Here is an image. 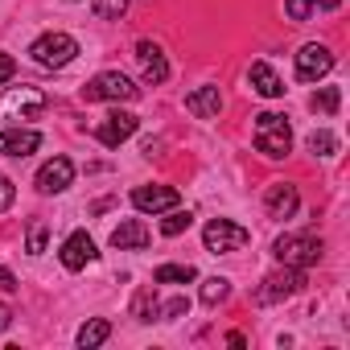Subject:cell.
Wrapping results in <instances>:
<instances>
[{
	"label": "cell",
	"mask_w": 350,
	"mask_h": 350,
	"mask_svg": "<svg viewBox=\"0 0 350 350\" xmlns=\"http://www.w3.org/2000/svg\"><path fill=\"white\" fill-rule=\"evenodd\" d=\"M256 148L264 157H272V161L293 152V128H288V120L280 111H260L256 116Z\"/></svg>",
	"instance_id": "cell-1"
},
{
	"label": "cell",
	"mask_w": 350,
	"mask_h": 350,
	"mask_svg": "<svg viewBox=\"0 0 350 350\" xmlns=\"http://www.w3.org/2000/svg\"><path fill=\"white\" fill-rule=\"evenodd\" d=\"M29 58L38 62V66H46V70H62V66H70L75 58H79V42L70 38V33H42L33 46H29Z\"/></svg>",
	"instance_id": "cell-2"
},
{
	"label": "cell",
	"mask_w": 350,
	"mask_h": 350,
	"mask_svg": "<svg viewBox=\"0 0 350 350\" xmlns=\"http://www.w3.org/2000/svg\"><path fill=\"white\" fill-rule=\"evenodd\" d=\"M136 95H140V87L128 75H120V70H103V75H95L83 87V99L87 103H132Z\"/></svg>",
	"instance_id": "cell-3"
},
{
	"label": "cell",
	"mask_w": 350,
	"mask_h": 350,
	"mask_svg": "<svg viewBox=\"0 0 350 350\" xmlns=\"http://www.w3.org/2000/svg\"><path fill=\"white\" fill-rule=\"evenodd\" d=\"M321 252H325V243H321L313 231L280 235V239L272 243V256H276L280 264H293V268H309V264H317V260H321Z\"/></svg>",
	"instance_id": "cell-4"
},
{
	"label": "cell",
	"mask_w": 350,
	"mask_h": 350,
	"mask_svg": "<svg viewBox=\"0 0 350 350\" xmlns=\"http://www.w3.org/2000/svg\"><path fill=\"white\" fill-rule=\"evenodd\" d=\"M305 288V268H293V264H280L276 272L264 276V284L256 288V305H276V301H288Z\"/></svg>",
	"instance_id": "cell-5"
},
{
	"label": "cell",
	"mask_w": 350,
	"mask_h": 350,
	"mask_svg": "<svg viewBox=\"0 0 350 350\" xmlns=\"http://www.w3.org/2000/svg\"><path fill=\"white\" fill-rule=\"evenodd\" d=\"M202 243H206L211 256H227V252H243L252 243V231L239 227V223H231V219H211L202 227Z\"/></svg>",
	"instance_id": "cell-6"
},
{
	"label": "cell",
	"mask_w": 350,
	"mask_h": 350,
	"mask_svg": "<svg viewBox=\"0 0 350 350\" xmlns=\"http://www.w3.org/2000/svg\"><path fill=\"white\" fill-rule=\"evenodd\" d=\"M136 128H140V120L132 116V111H111V116H103L99 120V128H95V140L103 144V148H120L124 140H132L136 136Z\"/></svg>",
	"instance_id": "cell-7"
},
{
	"label": "cell",
	"mask_w": 350,
	"mask_h": 350,
	"mask_svg": "<svg viewBox=\"0 0 350 350\" xmlns=\"http://www.w3.org/2000/svg\"><path fill=\"white\" fill-rule=\"evenodd\" d=\"M38 194H62L75 186V161L70 157H50L42 169H38Z\"/></svg>",
	"instance_id": "cell-8"
},
{
	"label": "cell",
	"mask_w": 350,
	"mask_h": 350,
	"mask_svg": "<svg viewBox=\"0 0 350 350\" xmlns=\"http://www.w3.org/2000/svg\"><path fill=\"white\" fill-rule=\"evenodd\" d=\"M329 70H334L329 46H317V42L301 46V54H297V79H301V83H317V79H325Z\"/></svg>",
	"instance_id": "cell-9"
},
{
	"label": "cell",
	"mask_w": 350,
	"mask_h": 350,
	"mask_svg": "<svg viewBox=\"0 0 350 350\" xmlns=\"http://www.w3.org/2000/svg\"><path fill=\"white\" fill-rule=\"evenodd\" d=\"M95 256H99V252H95V239H91L87 231H70V235L62 239V247H58V260H62L66 272H83Z\"/></svg>",
	"instance_id": "cell-10"
},
{
	"label": "cell",
	"mask_w": 350,
	"mask_h": 350,
	"mask_svg": "<svg viewBox=\"0 0 350 350\" xmlns=\"http://www.w3.org/2000/svg\"><path fill=\"white\" fill-rule=\"evenodd\" d=\"M182 198H178V190L173 186H136L132 190V206L140 211V215H165V211H173Z\"/></svg>",
	"instance_id": "cell-11"
},
{
	"label": "cell",
	"mask_w": 350,
	"mask_h": 350,
	"mask_svg": "<svg viewBox=\"0 0 350 350\" xmlns=\"http://www.w3.org/2000/svg\"><path fill=\"white\" fill-rule=\"evenodd\" d=\"M136 58H140V70H144V83L148 87H157V83H165L169 79V62H165V50L157 46V42H136Z\"/></svg>",
	"instance_id": "cell-12"
},
{
	"label": "cell",
	"mask_w": 350,
	"mask_h": 350,
	"mask_svg": "<svg viewBox=\"0 0 350 350\" xmlns=\"http://www.w3.org/2000/svg\"><path fill=\"white\" fill-rule=\"evenodd\" d=\"M148 239H152V231H148L140 219H124V223L111 231V247H116V252H144Z\"/></svg>",
	"instance_id": "cell-13"
},
{
	"label": "cell",
	"mask_w": 350,
	"mask_h": 350,
	"mask_svg": "<svg viewBox=\"0 0 350 350\" xmlns=\"http://www.w3.org/2000/svg\"><path fill=\"white\" fill-rule=\"evenodd\" d=\"M297 206H301V194H297V186H288V182L272 186V190H268V198H264L268 219H293V215H297Z\"/></svg>",
	"instance_id": "cell-14"
},
{
	"label": "cell",
	"mask_w": 350,
	"mask_h": 350,
	"mask_svg": "<svg viewBox=\"0 0 350 350\" xmlns=\"http://www.w3.org/2000/svg\"><path fill=\"white\" fill-rule=\"evenodd\" d=\"M38 144H42V132H33V128H5L0 132V152L5 157H29V152H38Z\"/></svg>",
	"instance_id": "cell-15"
},
{
	"label": "cell",
	"mask_w": 350,
	"mask_h": 350,
	"mask_svg": "<svg viewBox=\"0 0 350 350\" xmlns=\"http://www.w3.org/2000/svg\"><path fill=\"white\" fill-rule=\"evenodd\" d=\"M186 111L198 116V120H215V116L223 111V95H219V87H194V91L186 95Z\"/></svg>",
	"instance_id": "cell-16"
},
{
	"label": "cell",
	"mask_w": 350,
	"mask_h": 350,
	"mask_svg": "<svg viewBox=\"0 0 350 350\" xmlns=\"http://www.w3.org/2000/svg\"><path fill=\"white\" fill-rule=\"evenodd\" d=\"M247 83H252V91L264 95V99H280V95H284V83H280V75H276L268 62H252Z\"/></svg>",
	"instance_id": "cell-17"
},
{
	"label": "cell",
	"mask_w": 350,
	"mask_h": 350,
	"mask_svg": "<svg viewBox=\"0 0 350 350\" xmlns=\"http://www.w3.org/2000/svg\"><path fill=\"white\" fill-rule=\"evenodd\" d=\"M107 338H111V321H107V317H91V321H83L79 334H75V342H79L83 350H95V346H103Z\"/></svg>",
	"instance_id": "cell-18"
},
{
	"label": "cell",
	"mask_w": 350,
	"mask_h": 350,
	"mask_svg": "<svg viewBox=\"0 0 350 350\" xmlns=\"http://www.w3.org/2000/svg\"><path fill=\"white\" fill-rule=\"evenodd\" d=\"M152 280L157 284H190V280H198V268L194 264H161L152 272Z\"/></svg>",
	"instance_id": "cell-19"
},
{
	"label": "cell",
	"mask_w": 350,
	"mask_h": 350,
	"mask_svg": "<svg viewBox=\"0 0 350 350\" xmlns=\"http://www.w3.org/2000/svg\"><path fill=\"white\" fill-rule=\"evenodd\" d=\"M198 297H202V305H211V309H215V305H223V301L231 297V280H227V276H206Z\"/></svg>",
	"instance_id": "cell-20"
},
{
	"label": "cell",
	"mask_w": 350,
	"mask_h": 350,
	"mask_svg": "<svg viewBox=\"0 0 350 350\" xmlns=\"http://www.w3.org/2000/svg\"><path fill=\"white\" fill-rule=\"evenodd\" d=\"M136 5V0H95V5H91V13L99 17V21H120L128 9Z\"/></svg>",
	"instance_id": "cell-21"
},
{
	"label": "cell",
	"mask_w": 350,
	"mask_h": 350,
	"mask_svg": "<svg viewBox=\"0 0 350 350\" xmlns=\"http://www.w3.org/2000/svg\"><path fill=\"white\" fill-rule=\"evenodd\" d=\"M190 223H194V215H190V211H182V206H173V211H165L161 235H169V239H173V235H182V231H186Z\"/></svg>",
	"instance_id": "cell-22"
},
{
	"label": "cell",
	"mask_w": 350,
	"mask_h": 350,
	"mask_svg": "<svg viewBox=\"0 0 350 350\" xmlns=\"http://www.w3.org/2000/svg\"><path fill=\"white\" fill-rule=\"evenodd\" d=\"M309 107L321 111V116H334V111L342 107V91H338V87H321V91L309 99Z\"/></svg>",
	"instance_id": "cell-23"
},
{
	"label": "cell",
	"mask_w": 350,
	"mask_h": 350,
	"mask_svg": "<svg viewBox=\"0 0 350 350\" xmlns=\"http://www.w3.org/2000/svg\"><path fill=\"white\" fill-rule=\"evenodd\" d=\"M46 239H50V227H46L42 219H33L29 231H25V252H29V256H42V252H46Z\"/></svg>",
	"instance_id": "cell-24"
},
{
	"label": "cell",
	"mask_w": 350,
	"mask_h": 350,
	"mask_svg": "<svg viewBox=\"0 0 350 350\" xmlns=\"http://www.w3.org/2000/svg\"><path fill=\"white\" fill-rule=\"evenodd\" d=\"M132 317H136V321H157V297H152V288H140V293H136Z\"/></svg>",
	"instance_id": "cell-25"
},
{
	"label": "cell",
	"mask_w": 350,
	"mask_h": 350,
	"mask_svg": "<svg viewBox=\"0 0 350 350\" xmlns=\"http://www.w3.org/2000/svg\"><path fill=\"white\" fill-rule=\"evenodd\" d=\"M309 152H313V157H334V152H338V136L325 132V128H317V132L309 136Z\"/></svg>",
	"instance_id": "cell-26"
},
{
	"label": "cell",
	"mask_w": 350,
	"mask_h": 350,
	"mask_svg": "<svg viewBox=\"0 0 350 350\" xmlns=\"http://www.w3.org/2000/svg\"><path fill=\"white\" fill-rule=\"evenodd\" d=\"M182 313H190V297H173V301L157 305V321H173V317H182Z\"/></svg>",
	"instance_id": "cell-27"
},
{
	"label": "cell",
	"mask_w": 350,
	"mask_h": 350,
	"mask_svg": "<svg viewBox=\"0 0 350 350\" xmlns=\"http://www.w3.org/2000/svg\"><path fill=\"white\" fill-rule=\"evenodd\" d=\"M284 13H288V21H309L317 9H313V0H284Z\"/></svg>",
	"instance_id": "cell-28"
},
{
	"label": "cell",
	"mask_w": 350,
	"mask_h": 350,
	"mask_svg": "<svg viewBox=\"0 0 350 350\" xmlns=\"http://www.w3.org/2000/svg\"><path fill=\"white\" fill-rule=\"evenodd\" d=\"M13 198H17V186L5 178V173H0V211H9V206H13Z\"/></svg>",
	"instance_id": "cell-29"
},
{
	"label": "cell",
	"mask_w": 350,
	"mask_h": 350,
	"mask_svg": "<svg viewBox=\"0 0 350 350\" xmlns=\"http://www.w3.org/2000/svg\"><path fill=\"white\" fill-rule=\"evenodd\" d=\"M13 75H17V58L13 54H0V87H5Z\"/></svg>",
	"instance_id": "cell-30"
},
{
	"label": "cell",
	"mask_w": 350,
	"mask_h": 350,
	"mask_svg": "<svg viewBox=\"0 0 350 350\" xmlns=\"http://www.w3.org/2000/svg\"><path fill=\"white\" fill-rule=\"evenodd\" d=\"M0 288H5V293H13V288H17V276H13L9 268H0Z\"/></svg>",
	"instance_id": "cell-31"
},
{
	"label": "cell",
	"mask_w": 350,
	"mask_h": 350,
	"mask_svg": "<svg viewBox=\"0 0 350 350\" xmlns=\"http://www.w3.org/2000/svg\"><path fill=\"white\" fill-rule=\"evenodd\" d=\"M9 325H13V309L0 301V329H9Z\"/></svg>",
	"instance_id": "cell-32"
},
{
	"label": "cell",
	"mask_w": 350,
	"mask_h": 350,
	"mask_svg": "<svg viewBox=\"0 0 350 350\" xmlns=\"http://www.w3.org/2000/svg\"><path fill=\"white\" fill-rule=\"evenodd\" d=\"M342 5V0H313V9H325V13H334Z\"/></svg>",
	"instance_id": "cell-33"
},
{
	"label": "cell",
	"mask_w": 350,
	"mask_h": 350,
	"mask_svg": "<svg viewBox=\"0 0 350 350\" xmlns=\"http://www.w3.org/2000/svg\"><path fill=\"white\" fill-rule=\"evenodd\" d=\"M227 342H231V346H247V338H243L239 329H231V334H227Z\"/></svg>",
	"instance_id": "cell-34"
}]
</instances>
